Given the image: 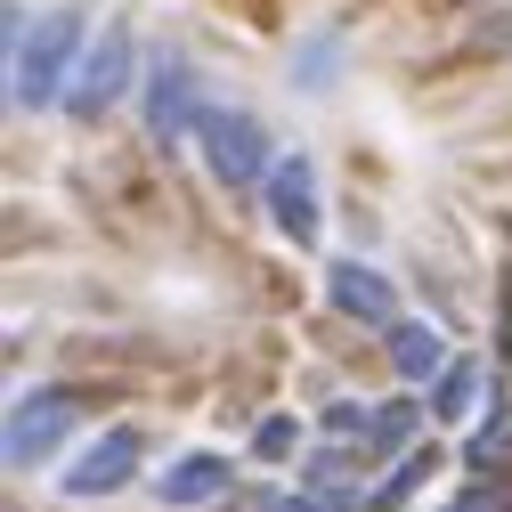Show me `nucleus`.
Masks as SVG:
<instances>
[{
	"label": "nucleus",
	"mask_w": 512,
	"mask_h": 512,
	"mask_svg": "<svg viewBox=\"0 0 512 512\" xmlns=\"http://www.w3.org/2000/svg\"><path fill=\"white\" fill-rule=\"evenodd\" d=\"M74 66H82V17L74 9H57L41 25H25V9H9V106L17 114L57 106Z\"/></svg>",
	"instance_id": "f257e3e1"
},
{
	"label": "nucleus",
	"mask_w": 512,
	"mask_h": 512,
	"mask_svg": "<svg viewBox=\"0 0 512 512\" xmlns=\"http://www.w3.org/2000/svg\"><path fill=\"white\" fill-rule=\"evenodd\" d=\"M204 131V90H196V66L179 49H155L147 66V139L155 147H187Z\"/></svg>",
	"instance_id": "f03ea898"
},
{
	"label": "nucleus",
	"mask_w": 512,
	"mask_h": 512,
	"mask_svg": "<svg viewBox=\"0 0 512 512\" xmlns=\"http://www.w3.org/2000/svg\"><path fill=\"white\" fill-rule=\"evenodd\" d=\"M204 163H212V179L220 187H269V139H261V122L252 114H236V106H204Z\"/></svg>",
	"instance_id": "7ed1b4c3"
},
{
	"label": "nucleus",
	"mask_w": 512,
	"mask_h": 512,
	"mask_svg": "<svg viewBox=\"0 0 512 512\" xmlns=\"http://www.w3.org/2000/svg\"><path fill=\"white\" fill-rule=\"evenodd\" d=\"M74 423V391H57V382H41V391H25L9 407V431H0V447H9V472H33L57 439H66Z\"/></svg>",
	"instance_id": "20e7f679"
},
{
	"label": "nucleus",
	"mask_w": 512,
	"mask_h": 512,
	"mask_svg": "<svg viewBox=\"0 0 512 512\" xmlns=\"http://www.w3.org/2000/svg\"><path fill=\"white\" fill-rule=\"evenodd\" d=\"M122 90H131V33L106 25V33L82 49V66H74V82H66V106H74L82 122H98Z\"/></svg>",
	"instance_id": "39448f33"
},
{
	"label": "nucleus",
	"mask_w": 512,
	"mask_h": 512,
	"mask_svg": "<svg viewBox=\"0 0 512 512\" xmlns=\"http://www.w3.org/2000/svg\"><path fill=\"white\" fill-rule=\"evenodd\" d=\"M147 464V439L131 431V423H114V431H98L82 456H74V472H66V496H114L122 480H131Z\"/></svg>",
	"instance_id": "423d86ee"
},
{
	"label": "nucleus",
	"mask_w": 512,
	"mask_h": 512,
	"mask_svg": "<svg viewBox=\"0 0 512 512\" xmlns=\"http://www.w3.org/2000/svg\"><path fill=\"white\" fill-rule=\"evenodd\" d=\"M269 220L293 244H317V171H309V155H277L269 163Z\"/></svg>",
	"instance_id": "0eeeda50"
},
{
	"label": "nucleus",
	"mask_w": 512,
	"mask_h": 512,
	"mask_svg": "<svg viewBox=\"0 0 512 512\" xmlns=\"http://www.w3.org/2000/svg\"><path fill=\"white\" fill-rule=\"evenodd\" d=\"M326 293H334L342 317H358V326H382V334L399 326V293H391V277L366 269V261H334V269H326Z\"/></svg>",
	"instance_id": "6e6552de"
},
{
	"label": "nucleus",
	"mask_w": 512,
	"mask_h": 512,
	"mask_svg": "<svg viewBox=\"0 0 512 512\" xmlns=\"http://www.w3.org/2000/svg\"><path fill=\"white\" fill-rule=\"evenodd\" d=\"M155 496L163 504H212V496H228V456H212V447L179 456L171 472H155Z\"/></svg>",
	"instance_id": "1a4fd4ad"
},
{
	"label": "nucleus",
	"mask_w": 512,
	"mask_h": 512,
	"mask_svg": "<svg viewBox=\"0 0 512 512\" xmlns=\"http://www.w3.org/2000/svg\"><path fill=\"white\" fill-rule=\"evenodd\" d=\"M391 366H399L407 382H439V374H447L439 326H391Z\"/></svg>",
	"instance_id": "9d476101"
},
{
	"label": "nucleus",
	"mask_w": 512,
	"mask_h": 512,
	"mask_svg": "<svg viewBox=\"0 0 512 512\" xmlns=\"http://www.w3.org/2000/svg\"><path fill=\"white\" fill-rule=\"evenodd\" d=\"M431 472H439V456H431V447H415V456H399V472L382 480V488H374L366 504H374V512H399V504H407V496H415V488H423Z\"/></svg>",
	"instance_id": "9b49d317"
},
{
	"label": "nucleus",
	"mask_w": 512,
	"mask_h": 512,
	"mask_svg": "<svg viewBox=\"0 0 512 512\" xmlns=\"http://www.w3.org/2000/svg\"><path fill=\"white\" fill-rule=\"evenodd\" d=\"M472 399H480V366H447V374L431 382V415H447V423H464Z\"/></svg>",
	"instance_id": "f8f14e48"
},
{
	"label": "nucleus",
	"mask_w": 512,
	"mask_h": 512,
	"mask_svg": "<svg viewBox=\"0 0 512 512\" xmlns=\"http://www.w3.org/2000/svg\"><path fill=\"white\" fill-rule=\"evenodd\" d=\"M326 431H334V439H374V431H382V407H334Z\"/></svg>",
	"instance_id": "ddd939ff"
},
{
	"label": "nucleus",
	"mask_w": 512,
	"mask_h": 512,
	"mask_svg": "<svg viewBox=\"0 0 512 512\" xmlns=\"http://www.w3.org/2000/svg\"><path fill=\"white\" fill-rule=\"evenodd\" d=\"M293 439H301V431H293V415H269L261 431H252V447H261V456H293Z\"/></svg>",
	"instance_id": "4468645a"
},
{
	"label": "nucleus",
	"mask_w": 512,
	"mask_h": 512,
	"mask_svg": "<svg viewBox=\"0 0 512 512\" xmlns=\"http://www.w3.org/2000/svg\"><path fill=\"white\" fill-rule=\"evenodd\" d=\"M447 512H512V488H472V496H456V504H447Z\"/></svg>",
	"instance_id": "2eb2a0df"
},
{
	"label": "nucleus",
	"mask_w": 512,
	"mask_h": 512,
	"mask_svg": "<svg viewBox=\"0 0 512 512\" xmlns=\"http://www.w3.org/2000/svg\"><path fill=\"white\" fill-rule=\"evenodd\" d=\"M334 74V41H309V57H301V82L317 90V82H326Z\"/></svg>",
	"instance_id": "dca6fc26"
},
{
	"label": "nucleus",
	"mask_w": 512,
	"mask_h": 512,
	"mask_svg": "<svg viewBox=\"0 0 512 512\" xmlns=\"http://www.w3.org/2000/svg\"><path fill=\"white\" fill-rule=\"evenodd\" d=\"M407 431H415V407L391 399V407H382V431H374V439H407Z\"/></svg>",
	"instance_id": "f3484780"
},
{
	"label": "nucleus",
	"mask_w": 512,
	"mask_h": 512,
	"mask_svg": "<svg viewBox=\"0 0 512 512\" xmlns=\"http://www.w3.org/2000/svg\"><path fill=\"white\" fill-rule=\"evenodd\" d=\"M480 9H512V0H480Z\"/></svg>",
	"instance_id": "a211bd4d"
}]
</instances>
